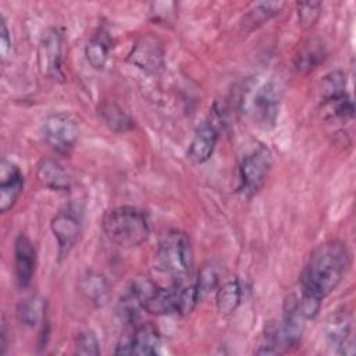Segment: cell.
I'll use <instances>...</instances> for the list:
<instances>
[{"instance_id": "cell-20", "label": "cell", "mask_w": 356, "mask_h": 356, "mask_svg": "<svg viewBox=\"0 0 356 356\" xmlns=\"http://www.w3.org/2000/svg\"><path fill=\"white\" fill-rule=\"evenodd\" d=\"M102 122L115 134H124L134 128L135 122L131 115L114 102H103L97 108Z\"/></svg>"}, {"instance_id": "cell-1", "label": "cell", "mask_w": 356, "mask_h": 356, "mask_svg": "<svg viewBox=\"0 0 356 356\" xmlns=\"http://www.w3.org/2000/svg\"><path fill=\"white\" fill-rule=\"evenodd\" d=\"M350 267V252L345 242L330 239L313 249L300 274V293L323 300L345 278Z\"/></svg>"}, {"instance_id": "cell-12", "label": "cell", "mask_w": 356, "mask_h": 356, "mask_svg": "<svg viewBox=\"0 0 356 356\" xmlns=\"http://www.w3.org/2000/svg\"><path fill=\"white\" fill-rule=\"evenodd\" d=\"M220 135L218 124L210 117L203 121L195 131L189 147H188V159L195 164L206 163L214 153Z\"/></svg>"}, {"instance_id": "cell-15", "label": "cell", "mask_w": 356, "mask_h": 356, "mask_svg": "<svg viewBox=\"0 0 356 356\" xmlns=\"http://www.w3.org/2000/svg\"><path fill=\"white\" fill-rule=\"evenodd\" d=\"M36 178L44 188L54 192H68L71 188L68 172L53 159H42L38 163Z\"/></svg>"}, {"instance_id": "cell-29", "label": "cell", "mask_w": 356, "mask_h": 356, "mask_svg": "<svg viewBox=\"0 0 356 356\" xmlns=\"http://www.w3.org/2000/svg\"><path fill=\"white\" fill-rule=\"evenodd\" d=\"M0 50L3 57L7 56V53L11 50V36H10V31L7 28L6 19L1 15V21H0Z\"/></svg>"}, {"instance_id": "cell-13", "label": "cell", "mask_w": 356, "mask_h": 356, "mask_svg": "<svg viewBox=\"0 0 356 356\" xmlns=\"http://www.w3.org/2000/svg\"><path fill=\"white\" fill-rule=\"evenodd\" d=\"M36 267V250L32 241L19 234L14 242V271L15 281L19 288H26L35 274Z\"/></svg>"}, {"instance_id": "cell-3", "label": "cell", "mask_w": 356, "mask_h": 356, "mask_svg": "<svg viewBox=\"0 0 356 356\" xmlns=\"http://www.w3.org/2000/svg\"><path fill=\"white\" fill-rule=\"evenodd\" d=\"M102 228L110 242L127 249L142 245L150 235L146 213L134 206H120L106 211Z\"/></svg>"}, {"instance_id": "cell-10", "label": "cell", "mask_w": 356, "mask_h": 356, "mask_svg": "<svg viewBox=\"0 0 356 356\" xmlns=\"http://www.w3.org/2000/svg\"><path fill=\"white\" fill-rule=\"evenodd\" d=\"M282 310V323L278 325V334L282 350L286 352L299 343L307 320L299 309L298 293H289L286 296Z\"/></svg>"}, {"instance_id": "cell-11", "label": "cell", "mask_w": 356, "mask_h": 356, "mask_svg": "<svg viewBox=\"0 0 356 356\" xmlns=\"http://www.w3.org/2000/svg\"><path fill=\"white\" fill-rule=\"evenodd\" d=\"M325 342L339 355H353V335L350 316L345 309L337 310L331 314L325 325Z\"/></svg>"}, {"instance_id": "cell-26", "label": "cell", "mask_w": 356, "mask_h": 356, "mask_svg": "<svg viewBox=\"0 0 356 356\" xmlns=\"http://www.w3.org/2000/svg\"><path fill=\"white\" fill-rule=\"evenodd\" d=\"M323 113L325 118L331 120H350L355 114V104L349 96V93L337 97L334 100L323 103Z\"/></svg>"}, {"instance_id": "cell-30", "label": "cell", "mask_w": 356, "mask_h": 356, "mask_svg": "<svg viewBox=\"0 0 356 356\" xmlns=\"http://www.w3.org/2000/svg\"><path fill=\"white\" fill-rule=\"evenodd\" d=\"M6 337H7L6 324H4V321H3V324H1V331H0V353H4V352H6V348H7Z\"/></svg>"}, {"instance_id": "cell-16", "label": "cell", "mask_w": 356, "mask_h": 356, "mask_svg": "<svg viewBox=\"0 0 356 356\" xmlns=\"http://www.w3.org/2000/svg\"><path fill=\"white\" fill-rule=\"evenodd\" d=\"M327 57V49L321 39L313 38L303 43L293 58V68L298 74L306 75L317 68Z\"/></svg>"}, {"instance_id": "cell-25", "label": "cell", "mask_w": 356, "mask_h": 356, "mask_svg": "<svg viewBox=\"0 0 356 356\" xmlns=\"http://www.w3.org/2000/svg\"><path fill=\"white\" fill-rule=\"evenodd\" d=\"M218 281H220V275H218L217 268L211 263L204 264L200 268V271L197 274V278H196V281L193 284L197 302L203 300L213 291H216L218 288Z\"/></svg>"}, {"instance_id": "cell-28", "label": "cell", "mask_w": 356, "mask_h": 356, "mask_svg": "<svg viewBox=\"0 0 356 356\" xmlns=\"http://www.w3.org/2000/svg\"><path fill=\"white\" fill-rule=\"evenodd\" d=\"M298 21L300 28L310 29L316 25L321 15V3L320 1H302L296 4Z\"/></svg>"}, {"instance_id": "cell-22", "label": "cell", "mask_w": 356, "mask_h": 356, "mask_svg": "<svg viewBox=\"0 0 356 356\" xmlns=\"http://www.w3.org/2000/svg\"><path fill=\"white\" fill-rule=\"evenodd\" d=\"M282 6H284L282 3H277V1H263V3L254 4L243 15V19H242L243 28L248 31L259 28L260 25L274 18L281 11Z\"/></svg>"}, {"instance_id": "cell-19", "label": "cell", "mask_w": 356, "mask_h": 356, "mask_svg": "<svg viewBox=\"0 0 356 356\" xmlns=\"http://www.w3.org/2000/svg\"><path fill=\"white\" fill-rule=\"evenodd\" d=\"M111 46V36L106 29L100 28L85 46V57L89 65L95 70H103L107 64Z\"/></svg>"}, {"instance_id": "cell-7", "label": "cell", "mask_w": 356, "mask_h": 356, "mask_svg": "<svg viewBox=\"0 0 356 356\" xmlns=\"http://www.w3.org/2000/svg\"><path fill=\"white\" fill-rule=\"evenodd\" d=\"M64 35L58 28L46 29L39 40L38 61L43 75L54 79L63 78Z\"/></svg>"}, {"instance_id": "cell-27", "label": "cell", "mask_w": 356, "mask_h": 356, "mask_svg": "<svg viewBox=\"0 0 356 356\" xmlns=\"http://www.w3.org/2000/svg\"><path fill=\"white\" fill-rule=\"evenodd\" d=\"M74 352L82 356H97L100 355V343L96 334L86 328L76 334L74 342Z\"/></svg>"}, {"instance_id": "cell-2", "label": "cell", "mask_w": 356, "mask_h": 356, "mask_svg": "<svg viewBox=\"0 0 356 356\" xmlns=\"http://www.w3.org/2000/svg\"><path fill=\"white\" fill-rule=\"evenodd\" d=\"M153 266L168 278V284H186L193 267V249L186 232L167 231L159 241Z\"/></svg>"}, {"instance_id": "cell-8", "label": "cell", "mask_w": 356, "mask_h": 356, "mask_svg": "<svg viewBox=\"0 0 356 356\" xmlns=\"http://www.w3.org/2000/svg\"><path fill=\"white\" fill-rule=\"evenodd\" d=\"M281 102V86L274 81L263 83L254 93L252 102V113L254 122L263 129H271L278 120Z\"/></svg>"}, {"instance_id": "cell-23", "label": "cell", "mask_w": 356, "mask_h": 356, "mask_svg": "<svg viewBox=\"0 0 356 356\" xmlns=\"http://www.w3.org/2000/svg\"><path fill=\"white\" fill-rule=\"evenodd\" d=\"M46 302L38 295L28 296L17 305V318L29 327L36 325L44 318Z\"/></svg>"}, {"instance_id": "cell-6", "label": "cell", "mask_w": 356, "mask_h": 356, "mask_svg": "<svg viewBox=\"0 0 356 356\" xmlns=\"http://www.w3.org/2000/svg\"><path fill=\"white\" fill-rule=\"evenodd\" d=\"M50 229L57 241L60 256L68 254L82 232L81 209L72 203L60 209L50 221Z\"/></svg>"}, {"instance_id": "cell-24", "label": "cell", "mask_w": 356, "mask_h": 356, "mask_svg": "<svg viewBox=\"0 0 356 356\" xmlns=\"http://www.w3.org/2000/svg\"><path fill=\"white\" fill-rule=\"evenodd\" d=\"M318 92H320L321 103H325V102H330V100H334L337 97L346 95L348 92H346L345 72L341 70H334V71H330L328 74H325L323 76V79L320 81Z\"/></svg>"}, {"instance_id": "cell-5", "label": "cell", "mask_w": 356, "mask_h": 356, "mask_svg": "<svg viewBox=\"0 0 356 356\" xmlns=\"http://www.w3.org/2000/svg\"><path fill=\"white\" fill-rule=\"evenodd\" d=\"M42 135L47 146L58 153L68 154L79 135L76 120L68 113H53L42 124Z\"/></svg>"}, {"instance_id": "cell-4", "label": "cell", "mask_w": 356, "mask_h": 356, "mask_svg": "<svg viewBox=\"0 0 356 356\" xmlns=\"http://www.w3.org/2000/svg\"><path fill=\"white\" fill-rule=\"evenodd\" d=\"M273 163V153L264 145H259L242 159L239 164V191L243 196L252 197L264 186Z\"/></svg>"}, {"instance_id": "cell-14", "label": "cell", "mask_w": 356, "mask_h": 356, "mask_svg": "<svg viewBox=\"0 0 356 356\" xmlns=\"http://www.w3.org/2000/svg\"><path fill=\"white\" fill-rule=\"evenodd\" d=\"M24 189V175L19 168L3 159L0 164V210L7 213L14 207Z\"/></svg>"}, {"instance_id": "cell-17", "label": "cell", "mask_w": 356, "mask_h": 356, "mask_svg": "<svg viewBox=\"0 0 356 356\" xmlns=\"http://www.w3.org/2000/svg\"><path fill=\"white\" fill-rule=\"evenodd\" d=\"M79 291L95 306H103L110 299L111 286L106 275L97 271H86L79 281Z\"/></svg>"}, {"instance_id": "cell-9", "label": "cell", "mask_w": 356, "mask_h": 356, "mask_svg": "<svg viewBox=\"0 0 356 356\" xmlns=\"http://www.w3.org/2000/svg\"><path fill=\"white\" fill-rule=\"evenodd\" d=\"M128 61L146 74H157L164 67V49L159 38L146 33L139 36L128 54Z\"/></svg>"}, {"instance_id": "cell-21", "label": "cell", "mask_w": 356, "mask_h": 356, "mask_svg": "<svg viewBox=\"0 0 356 356\" xmlns=\"http://www.w3.org/2000/svg\"><path fill=\"white\" fill-rule=\"evenodd\" d=\"M242 300V286L238 278L225 281L217 288L216 293V306L220 314L229 316L232 314Z\"/></svg>"}, {"instance_id": "cell-18", "label": "cell", "mask_w": 356, "mask_h": 356, "mask_svg": "<svg viewBox=\"0 0 356 356\" xmlns=\"http://www.w3.org/2000/svg\"><path fill=\"white\" fill-rule=\"evenodd\" d=\"M128 339L131 355H157L160 352V332L152 323L138 325Z\"/></svg>"}]
</instances>
